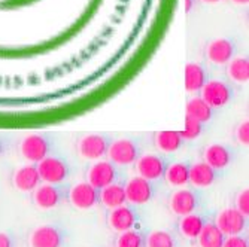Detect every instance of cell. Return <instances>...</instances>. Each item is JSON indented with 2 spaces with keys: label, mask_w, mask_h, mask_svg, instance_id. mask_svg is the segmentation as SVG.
<instances>
[{
  "label": "cell",
  "mask_w": 249,
  "mask_h": 247,
  "mask_svg": "<svg viewBox=\"0 0 249 247\" xmlns=\"http://www.w3.org/2000/svg\"><path fill=\"white\" fill-rule=\"evenodd\" d=\"M36 170L40 182L48 185H61L71 174V167L67 161L57 155H48L47 158H43L36 164Z\"/></svg>",
  "instance_id": "obj_1"
},
{
  "label": "cell",
  "mask_w": 249,
  "mask_h": 247,
  "mask_svg": "<svg viewBox=\"0 0 249 247\" xmlns=\"http://www.w3.org/2000/svg\"><path fill=\"white\" fill-rule=\"evenodd\" d=\"M18 150L26 161L36 165L51 155V142L40 132H30L19 140Z\"/></svg>",
  "instance_id": "obj_2"
},
{
  "label": "cell",
  "mask_w": 249,
  "mask_h": 247,
  "mask_svg": "<svg viewBox=\"0 0 249 247\" xmlns=\"http://www.w3.org/2000/svg\"><path fill=\"white\" fill-rule=\"evenodd\" d=\"M141 146L131 139H117L109 142L107 146V161L115 167H127L134 164L141 156Z\"/></svg>",
  "instance_id": "obj_3"
},
{
  "label": "cell",
  "mask_w": 249,
  "mask_h": 247,
  "mask_svg": "<svg viewBox=\"0 0 249 247\" xmlns=\"http://www.w3.org/2000/svg\"><path fill=\"white\" fill-rule=\"evenodd\" d=\"M213 110L227 106L234 97V88L222 79H211L200 89V96Z\"/></svg>",
  "instance_id": "obj_4"
},
{
  "label": "cell",
  "mask_w": 249,
  "mask_h": 247,
  "mask_svg": "<svg viewBox=\"0 0 249 247\" xmlns=\"http://www.w3.org/2000/svg\"><path fill=\"white\" fill-rule=\"evenodd\" d=\"M66 231L55 223H45L35 228L29 235L30 247H63Z\"/></svg>",
  "instance_id": "obj_5"
},
{
  "label": "cell",
  "mask_w": 249,
  "mask_h": 247,
  "mask_svg": "<svg viewBox=\"0 0 249 247\" xmlns=\"http://www.w3.org/2000/svg\"><path fill=\"white\" fill-rule=\"evenodd\" d=\"M117 179H118V170L107 160L94 161L88 167L87 174H85V182L89 183L97 191H100L112 183H115Z\"/></svg>",
  "instance_id": "obj_6"
},
{
  "label": "cell",
  "mask_w": 249,
  "mask_h": 247,
  "mask_svg": "<svg viewBox=\"0 0 249 247\" xmlns=\"http://www.w3.org/2000/svg\"><path fill=\"white\" fill-rule=\"evenodd\" d=\"M200 197L196 189L178 188L169 195V209L173 214L182 217L191 213L198 212Z\"/></svg>",
  "instance_id": "obj_7"
},
{
  "label": "cell",
  "mask_w": 249,
  "mask_h": 247,
  "mask_svg": "<svg viewBox=\"0 0 249 247\" xmlns=\"http://www.w3.org/2000/svg\"><path fill=\"white\" fill-rule=\"evenodd\" d=\"M109 140L103 136V134L91 132L82 136L76 143L78 155L82 160L87 161H99L103 160L107 152Z\"/></svg>",
  "instance_id": "obj_8"
},
{
  "label": "cell",
  "mask_w": 249,
  "mask_h": 247,
  "mask_svg": "<svg viewBox=\"0 0 249 247\" xmlns=\"http://www.w3.org/2000/svg\"><path fill=\"white\" fill-rule=\"evenodd\" d=\"M213 223L224 237L242 235L248 227V217L240 214L234 207H227L216 214Z\"/></svg>",
  "instance_id": "obj_9"
},
{
  "label": "cell",
  "mask_w": 249,
  "mask_h": 247,
  "mask_svg": "<svg viewBox=\"0 0 249 247\" xmlns=\"http://www.w3.org/2000/svg\"><path fill=\"white\" fill-rule=\"evenodd\" d=\"M67 191L61 185H48L40 183L32 195L33 203L40 210H53L57 209L66 199Z\"/></svg>",
  "instance_id": "obj_10"
},
{
  "label": "cell",
  "mask_w": 249,
  "mask_h": 247,
  "mask_svg": "<svg viewBox=\"0 0 249 247\" xmlns=\"http://www.w3.org/2000/svg\"><path fill=\"white\" fill-rule=\"evenodd\" d=\"M66 198L73 209L89 210L99 204V191L87 182H79L69 188Z\"/></svg>",
  "instance_id": "obj_11"
},
{
  "label": "cell",
  "mask_w": 249,
  "mask_h": 247,
  "mask_svg": "<svg viewBox=\"0 0 249 247\" xmlns=\"http://www.w3.org/2000/svg\"><path fill=\"white\" fill-rule=\"evenodd\" d=\"M134 164L136 173H138L139 177L146 179L148 182H154L163 177L169 163L160 153H143Z\"/></svg>",
  "instance_id": "obj_12"
},
{
  "label": "cell",
  "mask_w": 249,
  "mask_h": 247,
  "mask_svg": "<svg viewBox=\"0 0 249 247\" xmlns=\"http://www.w3.org/2000/svg\"><path fill=\"white\" fill-rule=\"evenodd\" d=\"M236 54V43L229 37H216L205 48V58L212 66H225Z\"/></svg>",
  "instance_id": "obj_13"
},
{
  "label": "cell",
  "mask_w": 249,
  "mask_h": 247,
  "mask_svg": "<svg viewBox=\"0 0 249 247\" xmlns=\"http://www.w3.org/2000/svg\"><path fill=\"white\" fill-rule=\"evenodd\" d=\"M124 194L125 203L131 206H143L154 198V186L146 179L134 176L124 185Z\"/></svg>",
  "instance_id": "obj_14"
},
{
  "label": "cell",
  "mask_w": 249,
  "mask_h": 247,
  "mask_svg": "<svg viewBox=\"0 0 249 247\" xmlns=\"http://www.w3.org/2000/svg\"><path fill=\"white\" fill-rule=\"evenodd\" d=\"M106 222H107V227L112 231L121 234V232L134 230L136 223H138V214H136L133 207L124 204L114 210H109Z\"/></svg>",
  "instance_id": "obj_15"
},
{
  "label": "cell",
  "mask_w": 249,
  "mask_h": 247,
  "mask_svg": "<svg viewBox=\"0 0 249 247\" xmlns=\"http://www.w3.org/2000/svg\"><path fill=\"white\" fill-rule=\"evenodd\" d=\"M233 150L224 143H211L203 149V163L219 171L233 163Z\"/></svg>",
  "instance_id": "obj_16"
},
{
  "label": "cell",
  "mask_w": 249,
  "mask_h": 247,
  "mask_svg": "<svg viewBox=\"0 0 249 247\" xmlns=\"http://www.w3.org/2000/svg\"><path fill=\"white\" fill-rule=\"evenodd\" d=\"M218 181V171L209 167L206 163L197 161L190 165L188 170V185L194 189H206L211 188Z\"/></svg>",
  "instance_id": "obj_17"
},
{
  "label": "cell",
  "mask_w": 249,
  "mask_h": 247,
  "mask_svg": "<svg viewBox=\"0 0 249 247\" xmlns=\"http://www.w3.org/2000/svg\"><path fill=\"white\" fill-rule=\"evenodd\" d=\"M40 183V177L33 164L21 165L12 173V186L19 192H33Z\"/></svg>",
  "instance_id": "obj_18"
},
{
  "label": "cell",
  "mask_w": 249,
  "mask_h": 247,
  "mask_svg": "<svg viewBox=\"0 0 249 247\" xmlns=\"http://www.w3.org/2000/svg\"><path fill=\"white\" fill-rule=\"evenodd\" d=\"M208 82V72L200 63L190 61L185 66V75H184V83L185 91L188 94H197L200 89L205 86Z\"/></svg>",
  "instance_id": "obj_19"
},
{
  "label": "cell",
  "mask_w": 249,
  "mask_h": 247,
  "mask_svg": "<svg viewBox=\"0 0 249 247\" xmlns=\"http://www.w3.org/2000/svg\"><path fill=\"white\" fill-rule=\"evenodd\" d=\"M206 222L208 220H206L205 216L200 214L198 212H196V213L179 217L178 231H179L180 235H182L184 238H187V240H196L198 237V234L201 232L203 227L206 225Z\"/></svg>",
  "instance_id": "obj_20"
},
{
  "label": "cell",
  "mask_w": 249,
  "mask_h": 247,
  "mask_svg": "<svg viewBox=\"0 0 249 247\" xmlns=\"http://www.w3.org/2000/svg\"><path fill=\"white\" fill-rule=\"evenodd\" d=\"M185 116L200 122L201 125H205L212 121L213 109L201 97L196 96V97H191L185 104Z\"/></svg>",
  "instance_id": "obj_21"
},
{
  "label": "cell",
  "mask_w": 249,
  "mask_h": 247,
  "mask_svg": "<svg viewBox=\"0 0 249 247\" xmlns=\"http://www.w3.org/2000/svg\"><path fill=\"white\" fill-rule=\"evenodd\" d=\"M225 75L230 82L243 85L249 81V58L246 55L233 57L225 64Z\"/></svg>",
  "instance_id": "obj_22"
},
{
  "label": "cell",
  "mask_w": 249,
  "mask_h": 247,
  "mask_svg": "<svg viewBox=\"0 0 249 247\" xmlns=\"http://www.w3.org/2000/svg\"><path fill=\"white\" fill-rule=\"evenodd\" d=\"M154 145L161 153H175L184 146V140L179 131H158L154 134Z\"/></svg>",
  "instance_id": "obj_23"
},
{
  "label": "cell",
  "mask_w": 249,
  "mask_h": 247,
  "mask_svg": "<svg viewBox=\"0 0 249 247\" xmlns=\"http://www.w3.org/2000/svg\"><path fill=\"white\" fill-rule=\"evenodd\" d=\"M99 203L107 210H114L117 207L124 206L125 204L124 185L115 182V183L100 189L99 191Z\"/></svg>",
  "instance_id": "obj_24"
},
{
  "label": "cell",
  "mask_w": 249,
  "mask_h": 247,
  "mask_svg": "<svg viewBox=\"0 0 249 247\" xmlns=\"http://www.w3.org/2000/svg\"><path fill=\"white\" fill-rule=\"evenodd\" d=\"M188 170H190V165L187 163L175 161V163L167 164L163 177L169 186H173L176 189L185 188L188 185Z\"/></svg>",
  "instance_id": "obj_25"
},
{
  "label": "cell",
  "mask_w": 249,
  "mask_h": 247,
  "mask_svg": "<svg viewBox=\"0 0 249 247\" xmlns=\"http://www.w3.org/2000/svg\"><path fill=\"white\" fill-rule=\"evenodd\" d=\"M224 238L225 237L215 227L213 222H206V225L203 227L201 232L198 234L196 240H197L198 247H222Z\"/></svg>",
  "instance_id": "obj_26"
},
{
  "label": "cell",
  "mask_w": 249,
  "mask_h": 247,
  "mask_svg": "<svg viewBox=\"0 0 249 247\" xmlns=\"http://www.w3.org/2000/svg\"><path fill=\"white\" fill-rule=\"evenodd\" d=\"M145 247H176V238L170 231L155 230L145 237Z\"/></svg>",
  "instance_id": "obj_27"
},
{
  "label": "cell",
  "mask_w": 249,
  "mask_h": 247,
  "mask_svg": "<svg viewBox=\"0 0 249 247\" xmlns=\"http://www.w3.org/2000/svg\"><path fill=\"white\" fill-rule=\"evenodd\" d=\"M115 247H145V235L138 230H130L118 234Z\"/></svg>",
  "instance_id": "obj_28"
},
{
  "label": "cell",
  "mask_w": 249,
  "mask_h": 247,
  "mask_svg": "<svg viewBox=\"0 0 249 247\" xmlns=\"http://www.w3.org/2000/svg\"><path fill=\"white\" fill-rule=\"evenodd\" d=\"M179 134H180V137H182L184 142L196 140L203 134V125L200 122L185 116V127L182 131H179Z\"/></svg>",
  "instance_id": "obj_29"
},
{
  "label": "cell",
  "mask_w": 249,
  "mask_h": 247,
  "mask_svg": "<svg viewBox=\"0 0 249 247\" xmlns=\"http://www.w3.org/2000/svg\"><path fill=\"white\" fill-rule=\"evenodd\" d=\"M234 209L245 217H249V189L248 188H243L237 192L234 198Z\"/></svg>",
  "instance_id": "obj_30"
},
{
  "label": "cell",
  "mask_w": 249,
  "mask_h": 247,
  "mask_svg": "<svg viewBox=\"0 0 249 247\" xmlns=\"http://www.w3.org/2000/svg\"><path fill=\"white\" fill-rule=\"evenodd\" d=\"M234 139L240 146H245V148L249 146V121L248 119L239 122V125L234 128Z\"/></svg>",
  "instance_id": "obj_31"
},
{
  "label": "cell",
  "mask_w": 249,
  "mask_h": 247,
  "mask_svg": "<svg viewBox=\"0 0 249 247\" xmlns=\"http://www.w3.org/2000/svg\"><path fill=\"white\" fill-rule=\"evenodd\" d=\"M222 247H249L248 237L242 235H231V237H225Z\"/></svg>",
  "instance_id": "obj_32"
},
{
  "label": "cell",
  "mask_w": 249,
  "mask_h": 247,
  "mask_svg": "<svg viewBox=\"0 0 249 247\" xmlns=\"http://www.w3.org/2000/svg\"><path fill=\"white\" fill-rule=\"evenodd\" d=\"M0 247H15V240L9 232L0 231Z\"/></svg>",
  "instance_id": "obj_33"
},
{
  "label": "cell",
  "mask_w": 249,
  "mask_h": 247,
  "mask_svg": "<svg viewBox=\"0 0 249 247\" xmlns=\"http://www.w3.org/2000/svg\"><path fill=\"white\" fill-rule=\"evenodd\" d=\"M230 3L236 5V6H248L249 3V0H229Z\"/></svg>",
  "instance_id": "obj_34"
},
{
  "label": "cell",
  "mask_w": 249,
  "mask_h": 247,
  "mask_svg": "<svg viewBox=\"0 0 249 247\" xmlns=\"http://www.w3.org/2000/svg\"><path fill=\"white\" fill-rule=\"evenodd\" d=\"M198 2L203 5H215V3H219L221 0H198Z\"/></svg>",
  "instance_id": "obj_35"
},
{
  "label": "cell",
  "mask_w": 249,
  "mask_h": 247,
  "mask_svg": "<svg viewBox=\"0 0 249 247\" xmlns=\"http://www.w3.org/2000/svg\"><path fill=\"white\" fill-rule=\"evenodd\" d=\"M5 152H6V145H5V142L2 139H0V156H2Z\"/></svg>",
  "instance_id": "obj_36"
},
{
  "label": "cell",
  "mask_w": 249,
  "mask_h": 247,
  "mask_svg": "<svg viewBox=\"0 0 249 247\" xmlns=\"http://www.w3.org/2000/svg\"><path fill=\"white\" fill-rule=\"evenodd\" d=\"M193 8V0H185V12H190Z\"/></svg>",
  "instance_id": "obj_37"
}]
</instances>
